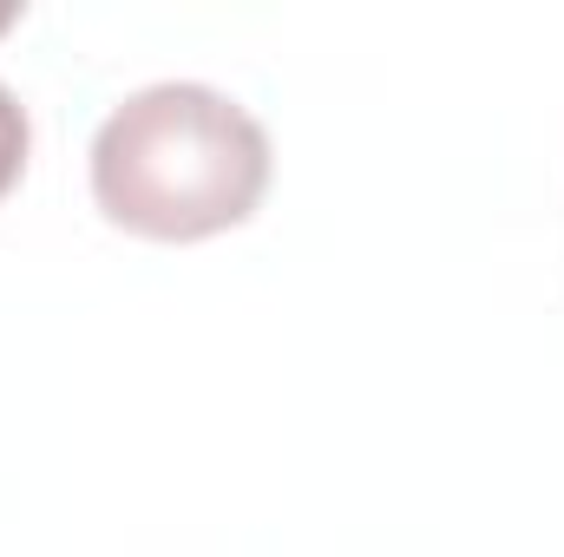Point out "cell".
Segmentation results:
<instances>
[{
    "label": "cell",
    "instance_id": "2",
    "mask_svg": "<svg viewBox=\"0 0 564 557\" xmlns=\"http://www.w3.org/2000/svg\"><path fill=\"white\" fill-rule=\"evenodd\" d=\"M26 151H33V119H26L20 92H13V86H0V197L20 184V171H26Z\"/></svg>",
    "mask_w": 564,
    "mask_h": 557
},
{
    "label": "cell",
    "instance_id": "1",
    "mask_svg": "<svg viewBox=\"0 0 564 557\" xmlns=\"http://www.w3.org/2000/svg\"><path fill=\"white\" fill-rule=\"evenodd\" d=\"M270 132L204 79H158L93 132V204L151 243H204L257 217L270 190Z\"/></svg>",
    "mask_w": 564,
    "mask_h": 557
},
{
    "label": "cell",
    "instance_id": "3",
    "mask_svg": "<svg viewBox=\"0 0 564 557\" xmlns=\"http://www.w3.org/2000/svg\"><path fill=\"white\" fill-rule=\"evenodd\" d=\"M13 20H20V7H13V0H0V33H7Z\"/></svg>",
    "mask_w": 564,
    "mask_h": 557
}]
</instances>
